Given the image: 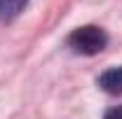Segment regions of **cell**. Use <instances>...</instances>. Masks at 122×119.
<instances>
[{"instance_id": "cell-4", "label": "cell", "mask_w": 122, "mask_h": 119, "mask_svg": "<svg viewBox=\"0 0 122 119\" xmlns=\"http://www.w3.org/2000/svg\"><path fill=\"white\" fill-rule=\"evenodd\" d=\"M103 119H122V105H117V107H110L106 112V117Z\"/></svg>"}, {"instance_id": "cell-3", "label": "cell", "mask_w": 122, "mask_h": 119, "mask_svg": "<svg viewBox=\"0 0 122 119\" xmlns=\"http://www.w3.org/2000/svg\"><path fill=\"white\" fill-rule=\"evenodd\" d=\"M28 0H0V21L10 23L21 14V9L26 7Z\"/></svg>"}, {"instance_id": "cell-2", "label": "cell", "mask_w": 122, "mask_h": 119, "mask_svg": "<svg viewBox=\"0 0 122 119\" xmlns=\"http://www.w3.org/2000/svg\"><path fill=\"white\" fill-rule=\"evenodd\" d=\"M99 87L106 93H122V65L120 68H110L99 77Z\"/></svg>"}, {"instance_id": "cell-1", "label": "cell", "mask_w": 122, "mask_h": 119, "mask_svg": "<svg viewBox=\"0 0 122 119\" xmlns=\"http://www.w3.org/2000/svg\"><path fill=\"white\" fill-rule=\"evenodd\" d=\"M68 47L77 51V54H85V56H94L99 51H103L108 45V35L99 26H80L68 35Z\"/></svg>"}]
</instances>
